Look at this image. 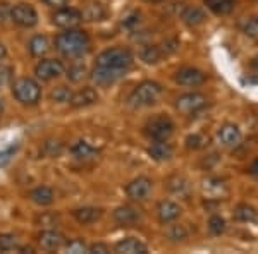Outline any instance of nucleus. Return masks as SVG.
Instances as JSON below:
<instances>
[{"label":"nucleus","instance_id":"17","mask_svg":"<svg viewBox=\"0 0 258 254\" xmlns=\"http://www.w3.org/2000/svg\"><path fill=\"white\" fill-rule=\"evenodd\" d=\"M157 215H159V220L162 223H170L176 218H179L181 208H179L177 203L165 199V201H160L159 206H157Z\"/></svg>","mask_w":258,"mask_h":254},{"label":"nucleus","instance_id":"26","mask_svg":"<svg viewBox=\"0 0 258 254\" xmlns=\"http://www.w3.org/2000/svg\"><path fill=\"white\" fill-rule=\"evenodd\" d=\"M181 16L188 26H198V24H202L205 21V14L198 7H186Z\"/></svg>","mask_w":258,"mask_h":254},{"label":"nucleus","instance_id":"34","mask_svg":"<svg viewBox=\"0 0 258 254\" xmlns=\"http://www.w3.org/2000/svg\"><path fill=\"white\" fill-rule=\"evenodd\" d=\"M167 237L170 240H174V242L184 240L186 237H188V230H186L182 225H172V227H169V230H167Z\"/></svg>","mask_w":258,"mask_h":254},{"label":"nucleus","instance_id":"1","mask_svg":"<svg viewBox=\"0 0 258 254\" xmlns=\"http://www.w3.org/2000/svg\"><path fill=\"white\" fill-rule=\"evenodd\" d=\"M55 48L68 59H80L90 50V38L81 30H68L55 38Z\"/></svg>","mask_w":258,"mask_h":254},{"label":"nucleus","instance_id":"41","mask_svg":"<svg viewBox=\"0 0 258 254\" xmlns=\"http://www.w3.org/2000/svg\"><path fill=\"white\" fill-rule=\"evenodd\" d=\"M11 9L12 7L7 2H0V24H4L7 19H11Z\"/></svg>","mask_w":258,"mask_h":254},{"label":"nucleus","instance_id":"12","mask_svg":"<svg viewBox=\"0 0 258 254\" xmlns=\"http://www.w3.org/2000/svg\"><path fill=\"white\" fill-rule=\"evenodd\" d=\"M124 74L126 72H122V70H115V69L97 65V67L93 69V72H91V79H93L98 86H109V84H114L115 81H119Z\"/></svg>","mask_w":258,"mask_h":254},{"label":"nucleus","instance_id":"15","mask_svg":"<svg viewBox=\"0 0 258 254\" xmlns=\"http://www.w3.org/2000/svg\"><path fill=\"white\" fill-rule=\"evenodd\" d=\"M114 220L122 227H131L141 220V215L136 208L133 206H119L114 211Z\"/></svg>","mask_w":258,"mask_h":254},{"label":"nucleus","instance_id":"20","mask_svg":"<svg viewBox=\"0 0 258 254\" xmlns=\"http://www.w3.org/2000/svg\"><path fill=\"white\" fill-rule=\"evenodd\" d=\"M28 50H30V53L33 57H43L50 52V41L47 36L36 35V36H33L30 40V43H28Z\"/></svg>","mask_w":258,"mask_h":254},{"label":"nucleus","instance_id":"11","mask_svg":"<svg viewBox=\"0 0 258 254\" xmlns=\"http://www.w3.org/2000/svg\"><path fill=\"white\" fill-rule=\"evenodd\" d=\"M207 76L202 72L200 69L195 67H184L181 70H177L176 74V82L181 86H188V88H197V86H202L205 82Z\"/></svg>","mask_w":258,"mask_h":254},{"label":"nucleus","instance_id":"21","mask_svg":"<svg viewBox=\"0 0 258 254\" xmlns=\"http://www.w3.org/2000/svg\"><path fill=\"white\" fill-rule=\"evenodd\" d=\"M30 198H31L33 203H36V205L48 206L53 203V191L47 186H40V187H36V189L31 191Z\"/></svg>","mask_w":258,"mask_h":254},{"label":"nucleus","instance_id":"6","mask_svg":"<svg viewBox=\"0 0 258 254\" xmlns=\"http://www.w3.org/2000/svg\"><path fill=\"white\" fill-rule=\"evenodd\" d=\"M83 21V12L74 7H60L52 14V23L62 30H73L78 28Z\"/></svg>","mask_w":258,"mask_h":254},{"label":"nucleus","instance_id":"32","mask_svg":"<svg viewBox=\"0 0 258 254\" xmlns=\"http://www.w3.org/2000/svg\"><path fill=\"white\" fill-rule=\"evenodd\" d=\"M241 30H243L244 35L249 36V38H258V16L248 18V19L243 23Z\"/></svg>","mask_w":258,"mask_h":254},{"label":"nucleus","instance_id":"5","mask_svg":"<svg viewBox=\"0 0 258 254\" xmlns=\"http://www.w3.org/2000/svg\"><path fill=\"white\" fill-rule=\"evenodd\" d=\"M174 132L172 120L165 115H157V117L150 119L147 124V134L153 141H167Z\"/></svg>","mask_w":258,"mask_h":254},{"label":"nucleus","instance_id":"37","mask_svg":"<svg viewBox=\"0 0 258 254\" xmlns=\"http://www.w3.org/2000/svg\"><path fill=\"white\" fill-rule=\"evenodd\" d=\"M16 237L11 234H0V251H11L16 247Z\"/></svg>","mask_w":258,"mask_h":254},{"label":"nucleus","instance_id":"2","mask_svg":"<svg viewBox=\"0 0 258 254\" xmlns=\"http://www.w3.org/2000/svg\"><path fill=\"white\" fill-rule=\"evenodd\" d=\"M97 65L127 72L133 65V53L124 47L107 48L97 57Z\"/></svg>","mask_w":258,"mask_h":254},{"label":"nucleus","instance_id":"48","mask_svg":"<svg viewBox=\"0 0 258 254\" xmlns=\"http://www.w3.org/2000/svg\"><path fill=\"white\" fill-rule=\"evenodd\" d=\"M19 251H21V252H33V249H31V247H21Z\"/></svg>","mask_w":258,"mask_h":254},{"label":"nucleus","instance_id":"29","mask_svg":"<svg viewBox=\"0 0 258 254\" xmlns=\"http://www.w3.org/2000/svg\"><path fill=\"white\" fill-rule=\"evenodd\" d=\"M167 187H169V191H172V193H176V194H184V193H188L189 184L184 177L172 176L167 181Z\"/></svg>","mask_w":258,"mask_h":254},{"label":"nucleus","instance_id":"49","mask_svg":"<svg viewBox=\"0 0 258 254\" xmlns=\"http://www.w3.org/2000/svg\"><path fill=\"white\" fill-rule=\"evenodd\" d=\"M145 2H152V4H157V2H162V0H145Z\"/></svg>","mask_w":258,"mask_h":254},{"label":"nucleus","instance_id":"4","mask_svg":"<svg viewBox=\"0 0 258 254\" xmlns=\"http://www.w3.org/2000/svg\"><path fill=\"white\" fill-rule=\"evenodd\" d=\"M12 97L23 105H36L41 98V88L35 79L19 77L12 84Z\"/></svg>","mask_w":258,"mask_h":254},{"label":"nucleus","instance_id":"8","mask_svg":"<svg viewBox=\"0 0 258 254\" xmlns=\"http://www.w3.org/2000/svg\"><path fill=\"white\" fill-rule=\"evenodd\" d=\"M35 74H36V77L41 79V81H52V79H55L64 74V64L55 59L40 60L35 67Z\"/></svg>","mask_w":258,"mask_h":254},{"label":"nucleus","instance_id":"24","mask_svg":"<svg viewBox=\"0 0 258 254\" xmlns=\"http://www.w3.org/2000/svg\"><path fill=\"white\" fill-rule=\"evenodd\" d=\"M207 9L217 16H227L234 9V0H205Z\"/></svg>","mask_w":258,"mask_h":254},{"label":"nucleus","instance_id":"36","mask_svg":"<svg viewBox=\"0 0 258 254\" xmlns=\"http://www.w3.org/2000/svg\"><path fill=\"white\" fill-rule=\"evenodd\" d=\"M43 153L47 156H59L62 153V144L59 143V141L48 139L47 143L43 144Z\"/></svg>","mask_w":258,"mask_h":254},{"label":"nucleus","instance_id":"45","mask_svg":"<svg viewBox=\"0 0 258 254\" xmlns=\"http://www.w3.org/2000/svg\"><path fill=\"white\" fill-rule=\"evenodd\" d=\"M249 174H251V176H255V177H258V158L255 161H253L251 165H249Z\"/></svg>","mask_w":258,"mask_h":254},{"label":"nucleus","instance_id":"43","mask_svg":"<svg viewBox=\"0 0 258 254\" xmlns=\"http://www.w3.org/2000/svg\"><path fill=\"white\" fill-rule=\"evenodd\" d=\"M43 4H47L50 7H55V9H60V7H64L66 4H68V0H41Z\"/></svg>","mask_w":258,"mask_h":254},{"label":"nucleus","instance_id":"27","mask_svg":"<svg viewBox=\"0 0 258 254\" xmlns=\"http://www.w3.org/2000/svg\"><path fill=\"white\" fill-rule=\"evenodd\" d=\"M234 216L239 222H258V211L249 205H239L234 210Z\"/></svg>","mask_w":258,"mask_h":254},{"label":"nucleus","instance_id":"14","mask_svg":"<svg viewBox=\"0 0 258 254\" xmlns=\"http://www.w3.org/2000/svg\"><path fill=\"white\" fill-rule=\"evenodd\" d=\"M97 102H98V93H97V90H93V88H81L80 91L73 93V97L69 100L71 107H74V108H85V107L95 105Z\"/></svg>","mask_w":258,"mask_h":254},{"label":"nucleus","instance_id":"16","mask_svg":"<svg viewBox=\"0 0 258 254\" xmlns=\"http://www.w3.org/2000/svg\"><path fill=\"white\" fill-rule=\"evenodd\" d=\"M217 136H219L220 143L229 148L238 146L239 141H241V131L236 124H224V126H220Z\"/></svg>","mask_w":258,"mask_h":254},{"label":"nucleus","instance_id":"7","mask_svg":"<svg viewBox=\"0 0 258 254\" xmlns=\"http://www.w3.org/2000/svg\"><path fill=\"white\" fill-rule=\"evenodd\" d=\"M11 19L14 21L21 28H33L38 23V14H36L35 7L26 2L16 4L11 9Z\"/></svg>","mask_w":258,"mask_h":254},{"label":"nucleus","instance_id":"42","mask_svg":"<svg viewBox=\"0 0 258 254\" xmlns=\"http://www.w3.org/2000/svg\"><path fill=\"white\" fill-rule=\"evenodd\" d=\"M88 252H93V254H105V252H109V247H107L105 244H93V245H90L88 247Z\"/></svg>","mask_w":258,"mask_h":254},{"label":"nucleus","instance_id":"10","mask_svg":"<svg viewBox=\"0 0 258 254\" xmlns=\"http://www.w3.org/2000/svg\"><path fill=\"white\" fill-rule=\"evenodd\" d=\"M150 193H152V181L148 177H138L126 186L127 198L135 199V201H145Z\"/></svg>","mask_w":258,"mask_h":254},{"label":"nucleus","instance_id":"3","mask_svg":"<svg viewBox=\"0 0 258 254\" xmlns=\"http://www.w3.org/2000/svg\"><path fill=\"white\" fill-rule=\"evenodd\" d=\"M162 95V86L155 81H143L129 95V105L133 107H150L157 103Z\"/></svg>","mask_w":258,"mask_h":254},{"label":"nucleus","instance_id":"47","mask_svg":"<svg viewBox=\"0 0 258 254\" xmlns=\"http://www.w3.org/2000/svg\"><path fill=\"white\" fill-rule=\"evenodd\" d=\"M251 67H255V69H258V57H255V59L251 60Z\"/></svg>","mask_w":258,"mask_h":254},{"label":"nucleus","instance_id":"9","mask_svg":"<svg viewBox=\"0 0 258 254\" xmlns=\"http://www.w3.org/2000/svg\"><path fill=\"white\" fill-rule=\"evenodd\" d=\"M207 105V97L202 93H186L176 100V108L182 114H195Z\"/></svg>","mask_w":258,"mask_h":254},{"label":"nucleus","instance_id":"46","mask_svg":"<svg viewBox=\"0 0 258 254\" xmlns=\"http://www.w3.org/2000/svg\"><path fill=\"white\" fill-rule=\"evenodd\" d=\"M6 55H7V48L4 47L2 43H0V60H2V59H6Z\"/></svg>","mask_w":258,"mask_h":254},{"label":"nucleus","instance_id":"23","mask_svg":"<svg viewBox=\"0 0 258 254\" xmlns=\"http://www.w3.org/2000/svg\"><path fill=\"white\" fill-rule=\"evenodd\" d=\"M71 153H73V156L78 158V160H90V158L97 156V149L91 146L90 143H86V141H78L76 144H73Z\"/></svg>","mask_w":258,"mask_h":254},{"label":"nucleus","instance_id":"38","mask_svg":"<svg viewBox=\"0 0 258 254\" xmlns=\"http://www.w3.org/2000/svg\"><path fill=\"white\" fill-rule=\"evenodd\" d=\"M12 76H14V70H12L11 65H2L0 64V88L6 84H9L12 81Z\"/></svg>","mask_w":258,"mask_h":254},{"label":"nucleus","instance_id":"35","mask_svg":"<svg viewBox=\"0 0 258 254\" xmlns=\"http://www.w3.org/2000/svg\"><path fill=\"white\" fill-rule=\"evenodd\" d=\"M66 252L80 254V252H88V245L85 244L83 239H73L66 244Z\"/></svg>","mask_w":258,"mask_h":254},{"label":"nucleus","instance_id":"39","mask_svg":"<svg viewBox=\"0 0 258 254\" xmlns=\"http://www.w3.org/2000/svg\"><path fill=\"white\" fill-rule=\"evenodd\" d=\"M36 223L41 225V227H53V225L57 223V215L55 213H43L36 218Z\"/></svg>","mask_w":258,"mask_h":254},{"label":"nucleus","instance_id":"25","mask_svg":"<svg viewBox=\"0 0 258 254\" xmlns=\"http://www.w3.org/2000/svg\"><path fill=\"white\" fill-rule=\"evenodd\" d=\"M105 7L100 2H91L86 6V9L83 11V19L86 21H102L105 18Z\"/></svg>","mask_w":258,"mask_h":254},{"label":"nucleus","instance_id":"44","mask_svg":"<svg viewBox=\"0 0 258 254\" xmlns=\"http://www.w3.org/2000/svg\"><path fill=\"white\" fill-rule=\"evenodd\" d=\"M138 23H140V14H133V16H129L126 21H124V26L133 28V26H136Z\"/></svg>","mask_w":258,"mask_h":254},{"label":"nucleus","instance_id":"13","mask_svg":"<svg viewBox=\"0 0 258 254\" xmlns=\"http://www.w3.org/2000/svg\"><path fill=\"white\" fill-rule=\"evenodd\" d=\"M38 244L43 251H57L66 244V237L57 230H43L38 235Z\"/></svg>","mask_w":258,"mask_h":254},{"label":"nucleus","instance_id":"22","mask_svg":"<svg viewBox=\"0 0 258 254\" xmlns=\"http://www.w3.org/2000/svg\"><path fill=\"white\" fill-rule=\"evenodd\" d=\"M148 155L157 161H164V160H169L172 156V146L167 144L165 141H157L155 144L148 148Z\"/></svg>","mask_w":258,"mask_h":254},{"label":"nucleus","instance_id":"40","mask_svg":"<svg viewBox=\"0 0 258 254\" xmlns=\"http://www.w3.org/2000/svg\"><path fill=\"white\" fill-rule=\"evenodd\" d=\"M202 143H203V139L198 134H189L188 137H186V146H188L189 149H198L200 146H202Z\"/></svg>","mask_w":258,"mask_h":254},{"label":"nucleus","instance_id":"30","mask_svg":"<svg viewBox=\"0 0 258 254\" xmlns=\"http://www.w3.org/2000/svg\"><path fill=\"white\" fill-rule=\"evenodd\" d=\"M71 97H73V93H71L68 86H57V88L50 91V100L55 103H68Z\"/></svg>","mask_w":258,"mask_h":254},{"label":"nucleus","instance_id":"33","mask_svg":"<svg viewBox=\"0 0 258 254\" xmlns=\"http://www.w3.org/2000/svg\"><path fill=\"white\" fill-rule=\"evenodd\" d=\"M209 230H210V234H214V235H220L226 230V222H224L222 216H219V215L212 216L209 220Z\"/></svg>","mask_w":258,"mask_h":254},{"label":"nucleus","instance_id":"28","mask_svg":"<svg viewBox=\"0 0 258 254\" xmlns=\"http://www.w3.org/2000/svg\"><path fill=\"white\" fill-rule=\"evenodd\" d=\"M162 55H164L162 48L155 47V45H148V47H145L140 52V57H141V60H143L145 64H157V62L162 59Z\"/></svg>","mask_w":258,"mask_h":254},{"label":"nucleus","instance_id":"18","mask_svg":"<svg viewBox=\"0 0 258 254\" xmlns=\"http://www.w3.org/2000/svg\"><path fill=\"white\" fill-rule=\"evenodd\" d=\"M114 249H115V252H119V254H147L148 252L147 245L138 239H133V237L122 239L120 242L115 244Z\"/></svg>","mask_w":258,"mask_h":254},{"label":"nucleus","instance_id":"31","mask_svg":"<svg viewBox=\"0 0 258 254\" xmlns=\"http://www.w3.org/2000/svg\"><path fill=\"white\" fill-rule=\"evenodd\" d=\"M86 74H88V70H86L85 64H74V65H71V67L68 69V77L73 82L83 81V79L86 77Z\"/></svg>","mask_w":258,"mask_h":254},{"label":"nucleus","instance_id":"19","mask_svg":"<svg viewBox=\"0 0 258 254\" xmlns=\"http://www.w3.org/2000/svg\"><path fill=\"white\" fill-rule=\"evenodd\" d=\"M74 218H76V222L81 225L95 223L102 218V210H100V208H93V206L80 208V210L74 211Z\"/></svg>","mask_w":258,"mask_h":254}]
</instances>
